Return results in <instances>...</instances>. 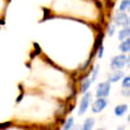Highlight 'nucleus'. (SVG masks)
Returning <instances> with one entry per match:
<instances>
[{
  "instance_id": "ddd939ff",
  "label": "nucleus",
  "mask_w": 130,
  "mask_h": 130,
  "mask_svg": "<svg viewBox=\"0 0 130 130\" xmlns=\"http://www.w3.org/2000/svg\"><path fill=\"white\" fill-rule=\"evenodd\" d=\"M91 83H92V82H91V79H90V80H89V79H86L85 82L83 83V85H82V91H83V92H85L86 90L89 89L90 85H91Z\"/></svg>"
},
{
  "instance_id": "423d86ee",
  "label": "nucleus",
  "mask_w": 130,
  "mask_h": 130,
  "mask_svg": "<svg viewBox=\"0 0 130 130\" xmlns=\"http://www.w3.org/2000/svg\"><path fill=\"white\" fill-rule=\"evenodd\" d=\"M93 125H95V120H93L92 117H90V118H86L84 124H83V129L82 130H92Z\"/></svg>"
},
{
  "instance_id": "1a4fd4ad",
  "label": "nucleus",
  "mask_w": 130,
  "mask_h": 130,
  "mask_svg": "<svg viewBox=\"0 0 130 130\" xmlns=\"http://www.w3.org/2000/svg\"><path fill=\"white\" fill-rule=\"evenodd\" d=\"M129 34H130V30H129V26H127L124 30L120 31V33H118V39H120L121 41H123L124 39L129 38Z\"/></svg>"
},
{
  "instance_id": "f257e3e1",
  "label": "nucleus",
  "mask_w": 130,
  "mask_h": 130,
  "mask_svg": "<svg viewBox=\"0 0 130 130\" xmlns=\"http://www.w3.org/2000/svg\"><path fill=\"white\" fill-rule=\"evenodd\" d=\"M128 62H129L128 57H125V56H117V57L112 58V60H111V69L112 70H117V69L123 68L124 64Z\"/></svg>"
},
{
  "instance_id": "2eb2a0df",
  "label": "nucleus",
  "mask_w": 130,
  "mask_h": 130,
  "mask_svg": "<svg viewBox=\"0 0 130 130\" xmlns=\"http://www.w3.org/2000/svg\"><path fill=\"white\" fill-rule=\"evenodd\" d=\"M98 71H99V66H96V68H95V71H93L92 78H91V82H93V80L96 79V77H97V73H98Z\"/></svg>"
},
{
  "instance_id": "4468645a",
  "label": "nucleus",
  "mask_w": 130,
  "mask_h": 130,
  "mask_svg": "<svg viewBox=\"0 0 130 130\" xmlns=\"http://www.w3.org/2000/svg\"><path fill=\"white\" fill-rule=\"evenodd\" d=\"M123 89H129V86H130V77L129 76H127V77H124L123 79Z\"/></svg>"
},
{
  "instance_id": "0eeeda50",
  "label": "nucleus",
  "mask_w": 130,
  "mask_h": 130,
  "mask_svg": "<svg viewBox=\"0 0 130 130\" xmlns=\"http://www.w3.org/2000/svg\"><path fill=\"white\" fill-rule=\"evenodd\" d=\"M124 76V73L122 71H118V72H115V73H112V75L109 77V82L110 83H116L118 82L122 77Z\"/></svg>"
},
{
  "instance_id": "6ab92c4d",
  "label": "nucleus",
  "mask_w": 130,
  "mask_h": 130,
  "mask_svg": "<svg viewBox=\"0 0 130 130\" xmlns=\"http://www.w3.org/2000/svg\"><path fill=\"white\" fill-rule=\"evenodd\" d=\"M117 130H124V127H121V128H118Z\"/></svg>"
},
{
  "instance_id": "9b49d317",
  "label": "nucleus",
  "mask_w": 130,
  "mask_h": 130,
  "mask_svg": "<svg viewBox=\"0 0 130 130\" xmlns=\"http://www.w3.org/2000/svg\"><path fill=\"white\" fill-rule=\"evenodd\" d=\"M129 6H130V0H123V1L121 3V5H120V10L122 11V12L128 11L129 10Z\"/></svg>"
},
{
  "instance_id": "39448f33",
  "label": "nucleus",
  "mask_w": 130,
  "mask_h": 130,
  "mask_svg": "<svg viewBox=\"0 0 130 130\" xmlns=\"http://www.w3.org/2000/svg\"><path fill=\"white\" fill-rule=\"evenodd\" d=\"M106 105H108V102H106L103 97H99V98H97L96 102L93 103L92 111H93V112H101V111H102V110L104 109Z\"/></svg>"
},
{
  "instance_id": "dca6fc26",
  "label": "nucleus",
  "mask_w": 130,
  "mask_h": 130,
  "mask_svg": "<svg viewBox=\"0 0 130 130\" xmlns=\"http://www.w3.org/2000/svg\"><path fill=\"white\" fill-rule=\"evenodd\" d=\"M103 51H104L103 46L102 45H99V47H98V58H102L103 57Z\"/></svg>"
},
{
  "instance_id": "7ed1b4c3",
  "label": "nucleus",
  "mask_w": 130,
  "mask_h": 130,
  "mask_svg": "<svg viewBox=\"0 0 130 130\" xmlns=\"http://www.w3.org/2000/svg\"><path fill=\"white\" fill-rule=\"evenodd\" d=\"M110 92V82L101 83L97 88V97H106Z\"/></svg>"
},
{
  "instance_id": "f3484780",
  "label": "nucleus",
  "mask_w": 130,
  "mask_h": 130,
  "mask_svg": "<svg viewBox=\"0 0 130 130\" xmlns=\"http://www.w3.org/2000/svg\"><path fill=\"white\" fill-rule=\"evenodd\" d=\"M113 30H115V27H113L112 25H110V26H109V34H110V36H112V34H113Z\"/></svg>"
},
{
  "instance_id": "aec40b11",
  "label": "nucleus",
  "mask_w": 130,
  "mask_h": 130,
  "mask_svg": "<svg viewBox=\"0 0 130 130\" xmlns=\"http://www.w3.org/2000/svg\"><path fill=\"white\" fill-rule=\"evenodd\" d=\"M72 130H79V129H78V128H75V129H72Z\"/></svg>"
},
{
  "instance_id": "f8f14e48",
  "label": "nucleus",
  "mask_w": 130,
  "mask_h": 130,
  "mask_svg": "<svg viewBox=\"0 0 130 130\" xmlns=\"http://www.w3.org/2000/svg\"><path fill=\"white\" fill-rule=\"evenodd\" d=\"M72 127H73V118H72V117H70V118L66 121V123H65L63 130H70Z\"/></svg>"
},
{
  "instance_id": "412c9836",
  "label": "nucleus",
  "mask_w": 130,
  "mask_h": 130,
  "mask_svg": "<svg viewBox=\"0 0 130 130\" xmlns=\"http://www.w3.org/2000/svg\"><path fill=\"white\" fill-rule=\"evenodd\" d=\"M98 130H104V129H98Z\"/></svg>"
},
{
  "instance_id": "9d476101",
  "label": "nucleus",
  "mask_w": 130,
  "mask_h": 130,
  "mask_svg": "<svg viewBox=\"0 0 130 130\" xmlns=\"http://www.w3.org/2000/svg\"><path fill=\"white\" fill-rule=\"evenodd\" d=\"M120 50L122 52H129V50H130V40H129V38H127V39H124V40L122 41V44L120 45Z\"/></svg>"
},
{
  "instance_id": "f03ea898",
  "label": "nucleus",
  "mask_w": 130,
  "mask_h": 130,
  "mask_svg": "<svg viewBox=\"0 0 130 130\" xmlns=\"http://www.w3.org/2000/svg\"><path fill=\"white\" fill-rule=\"evenodd\" d=\"M90 102H91V93L88 92L84 95V97H83L82 101H80V105H79V110H78L79 115H83V113L85 112L86 109L89 108Z\"/></svg>"
},
{
  "instance_id": "6e6552de",
  "label": "nucleus",
  "mask_w": 130,
  "mask_h": 130,
  "mask_svg": "<svg viewBox=\"0 0 130 130\" xmlns=\"http://www.w3.org/2000/svg\"><path fill=\"white\" fill-rule=\"evenodd\" d=\"M128 110V105L127 104H122V105H117L115 108V113H116V116H122L125 111Z\"/></svg>"
},
{
  "instance_id": "4be33fe9",
  "label": "nucleus",
  "mask_w": 130,
  "mask_h": 130,
  "mask_svg": "<svg viewBox=\"0 0 130 130\" xmlns=\"http://www.w3.org/2000/svg\"><path fill=\"white\" fill-rule=\"evenodd\" d=\"M1 23H3V21H0V24H1Z\"/></svg>"
},
{
  "instance_id": "20e7f679",
  "label": "nucleus",
  "mask_w": 130,
  "mask_h": 130,
  "mask_svg": "<svg viewBox=\"0 0 130 130\" xmlns=\"http://www.w3.org/2000/svg\"><path fill=\"white\" fill-rule=\"evenodd\" d=\"M115 25L118 26H129V17L125 13H120L115 17Z\"/></svg>"
},
{
  "instance_id": "a211bd4d",
  "label": "nucleus",
  "mask_w": 130,
  "mask_h": 130,
  "mask_svg": "<svg viewBox=\"0 0 130 130\" xmlns=\"http://www.w3.org/2000/svg\"><path fill=\"white\" fill-rule=\"evenodd\" d=\"M123 96H129V90L127 89V91H125V89H124V91H123Z\"/></svg>"
}]
</instances>
